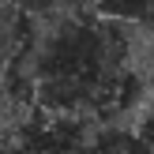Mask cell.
<instances>
[{
	"mask_svg": "<svg viewBox=\"0 0 154 154\" xmlns=\"http://www.w3.org/2000/svg\"><path fill=\"white\" fill-rule=\"evenodd\" d=\"M34 105L83 120H113L139 98V75L132 72V38L124 23L105 15L68 11L34 38L30 49Z\"/></svg>",
	"mask_w": 154,
	"mask_h": 154,
	"instance_id": "cell-1",
	"label": "cell"
},
{
	"mask_svg": "<svg viewBox=\"0 0 154 154\" xmlns=\"http://www.w3.org/2000/svg\"><path fill=\"white\" fill-rule=\"evenodd\" d=\"M87 124L90 120H83V117L30 105V109L15 113V124L8 135L19 147V154H83L90 139Z\"/></svg>",
	"mask_w": 154,
	"mask_h": 154,
	"instance_id": "cell-2",
	"label": "cell"
},
{
	"mask_svg": "<svg viewBox=\"0 0 154 154\" xmlns=\"http://www.w3.org/2000/svg\"><path fill=\"white\" fill-rule=\"evenodd\" d=\"M83 154H154V150L139 139L135 128L132 132L128 128H102V132H90Z\"/></svg>",
	"mask_w": 154,
	"mask_h": 154,
	"instance_id": "cell-3",
	"label": "cell"
},
{
	"mask_svg": "<svg viewBox=\"0 0 154 154\" xmlns=\"http://www.w3.org/2000/svg\"><path fill=\"white\" fill-rule=\"evenodd\" d=\"M90 8L124 26H154V0H90Z\"/></svg>",
	"mask_w": 154,
	"mask_h": 154,
	"instance_id": "cell-4",
	"label": "cell"
},
{
	"mask_svg": "<svg viewBox=\"0 0 154 154\" xmlns=\"http://www.w3.org/2000/svg\"><path fill=\"white\" fill-rule=\"evenodd\" d=\"M11 8H19L23 15H30V19H42V15H57L64 11L72 0H8Z\"/></svg>",
	"mask_w": 154,
	"mask_h": 154,
	"instance_id": "cell-5",
	"label": "cell"
},
{
	"mask_svg": "<svg viewBox=\"0 0 154 154\" xmlns=\"http://www.w3.org/2000/svg\"><path fill=\"white\" fill-rule=\"evenodd\" d=\"M135 132H139V139L147 143V147L154 150V113H147V117L139 120V128H135Z\"/></svg>",
	"mask_w": 154,
	"mask_h": 154,
	"instance_id": "cell-6",
	"label": "cell"
},
{
	"mask_svg": "<svg viewBox=\"0 0 154 154\" xmlns=\"http://www.w3.org/2000/svg\"><path fill=\"white\" fill-rule=\"evenodd\" d=\"M0 154H19V147L11 143V135H8V132H0Z\"/></svg>",
	"mask_w": 154,
	"mask_h": 154,
	"instance_id": "cell-7",
	"label": "cell"
}]
</instances>
